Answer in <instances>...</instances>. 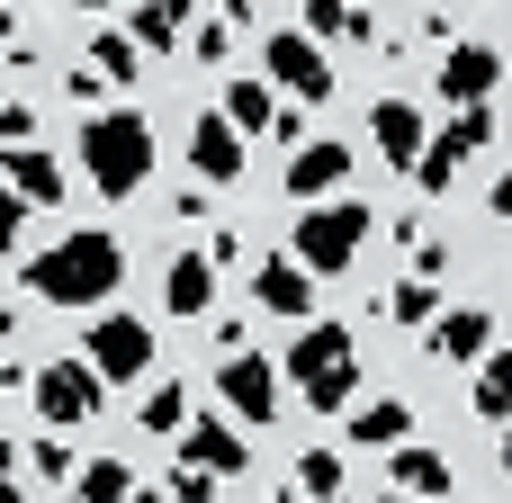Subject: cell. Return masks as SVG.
<instances>
[{"label":"cell","instance_id":"obj_15","mask_svg":"<svg viewBox=\"0 0 512 503\" xmlns=\"http://www.w3.org/2000/svg\"><path fill=\"white\" fill-rule=\"evenodd\" d=\"M342 180H351V144H297V153H288V198L324 207Z\"/></svg>","mask_w":512,"mask_h":503},{"label":"cell","instance_id":"obj_8","mask_svg":"<svg viewBox=\"0 0 512 503\" xmlns=\"http://www.w3.org/2000/svg\"><path fill=\"white\" fill-rule=\"evenodd\" d=\"M432 90H441L450 108H486V99L504 90V45H486V36H459V45L441 54Z\"/></svg>","mask_w":512,"mask_h":503},{"label":"cell","instance_id":"obj_42","mask_svg":"<svg viewBox=\"0 0 512 503\" xmlns=\"http://www.w3.org/2000/svg\"><path fill=\"white\" fill-rule=\"evenodd\" d=\"M387 503H405V495H387Z\"/></svg>","mask_w":512,"mask_h":503},{"label":"cell","instance_id":"obj_20","mask_svg":"<svg viewBox=\"0 0 512 503\" xmlns=\"http://www.w3.org/2000/svg\"><path fill=\"white\" fill-rule=\"evenodd\" d=\"M351 441H360V450H396V441H414V405H405V396H369V405H351Z\"/></svg>","mask_w":512,"mask_h":503},{"label":"cell","instance_id":"obj_36","mask_svg":"<svg viewBox=\"0 0 512 503\" xmlns=\"http://www.w3.org/2000/svg\"><path fill=\"white\" fill-rule=\"evenodd\" d=\"M0 503H18V477H9V441H0Z\"/></svg>","mask_w":512,"mask_h":503},{"label":"cell","instance_id":"obj_31","mask_svg":"<svg viewBox=\"0 0 512 503\" xmlns=\"http://www.w3.org/2000/svg\"><path fill=\"white\" fill-rule=\"evenodd\" d=\"M9 144H36V108L27 99H0V153Z\"/></svg>","mask_w":512,"mask_h":503},{"label":"cell","instance_id":"obj_6","mask_svg":"<svg viewBox=\"0 0 512 503\" xmlns=\"http://www.w3.org/2000/svg\"><path fill=\"white\" fill-rule=\"evenodd\" d=\"M486 144H495V108H459V117H450V126L423 144V162H414V189H423V198L459 189V162H468V153H486Z\"/></svg>","mask_w":512,"mask_h":503},{"label":"cell","instance_id":"obj_38","mask_svg":"<svg viewBox=\"0 0 512 503\" xmlns=\"http://www.w3.org/2000/svg\"><path fill=\"white\" fill-rule=\"evenodd\" d=\"M9 333H18V315H9V306H0V351H9Z\"/></svg>","mask_w":512,"mask_h":503},{"label":"cell","instance_id":"obj_22","mask_svg":"<svg viewBox=\"0 0 512 503\" xmlns=\"http://www.w3.org/2000/svg\"><path fill=\"white\" fill-rule=\"evenodd\" d=\"M468 405H477V423H495V432L512 423V342H495V351L477 360V396H468Z\"/></svg>","mask_w":512,"mask_h":503},{"label":"cell","instance_id":"obj_12","mask_svg":"<svg viewBox=\"0 0 512 503\" xmlns=\"http://www.w3.org/2000/svg\"><path fill=\"white\" fill-rule=\"evenodd\" d=\"M180 468H198V477H243L252 459H243V432L234 423H216V414H189V432H180Z\"/></svg>","mask_w":512,"mask_h":503},{"label":"cell","instance_id":"obj_4","mask_svg":"<svg viewBox=\"0 0 512 503\" xmlns=\"http://www.w3.org/2000/svg\"><path fill=\"white\" fill-rule=\"evenodd\" d=\"M369 234H378V216H369L360 198H324V207L297 216L288 252H297L306 279H342V270H360V243H369Z\"/></svg>","mask_w":512,"mask_h":503},{"label":"cell","instance_id":"obj_24","mask_svg":"<svg viewBox=\"0 0 512 503\" xmlns=\"http://www.w3.org/2000/svg\"><path fill=\"white\" fill-rule=\"evenodd\" d=\"M180 27H189V0H144L135 9V54H162V45H180Z\"/></svg>","mask_w":512,"mask_h":503},{"label":"cell","instance_id":"obj_11","mask_svg":"<svg viewBox=\"0 0 512 503\" xmlns=\"http://www.w3.org/2000/svg\"><path fill=\"white\" fill-rule=\"evenodd\" d=\"M189 171L216 180V189L243 180V135L225 126V108H198V117H189Z\"/></svg>","mask_w":512,"mask_h":503},{"label":"cell","instance_id":"obj_2","mask_svg":"<svg viewBox=\"0 0 512 503\" xmlns=\"http://www.w3.org/2000/svg\"><path fill=\"white\" fill-rule=\"evenodd\" d=\"M81 171L99 198H135L153 180V117L144 108H99L81 126Z\"/></svg>","mask_w":512,"mask_h":503},{"label":"cell","instance_id":"obj_33","mask_svg":"<svg viewBox=\"0 0 512 503\" xmlns=\"http://www.w3.org/2000/svg\"><path fill=\"white\" fill-rule=\"evenodd\" d=\"M216 495V477H198V468H171V503H207Z\"/></svg>","mask_w":512,"mask_h":503},{"label":"cell","instance_id":"obj_17","mask_svg":"<svg viewBox=\"0 0 512 503\" xmlns=\"http://www.w3.org/2000/svg\"><path fill=\"white\" fill-rule=\"evenodd\" d=\"M387 477H396L405 503H441L450 495V459H441L432 441H396V450H387Z\"/></svg>","mask_w":512,"mask_h":503},{"label":"cell","instance_id":"obj_19","mask_svg":"<svg viewBox=\"0 0 512 503\" xmlns=\"http://www.w3.org/2000/svg\"><path fill=\"white\" fill-rule=\"evenodd\" d=\"M162 306H171V315H207V306H216V261H207V252H180V261L162 270Z\"/></svg>","mask_w":512,"mask_h":503},{"label":"cell","instance_id":"obj_5","mask_svg":"<svg viewBox=\"0 0 512 503\" xmlns=\"http://www.w3.org/2000/svg\"><path fill=\"white\" fill-rule=\"evenodd\" d=\"M81 351H90L99 387H135L153 369V324L144 315H99V324H81Z\"/></svg>","mask_w":512,"mask_h":503},{"label":"cell","instance_id":"obj_35","mask_svg":"<svg viewBox=\"0 0 512 503\" xmlns=\"http://www.w3.org/2000/svg\"><path fill=\"white\" fill-rule=\"evenodd\" d=\"M486 216H495V225H512V162H504V180L486 189Z\"/></svg>","mask_w":512,"mask_h":503},{"label":"cell","instance_id":"obj_1","mask_svg":"<svg viewBox=\"0 0 512 503\" xmlns=\"http://www.w3.org/2000/svg\"><path fill=\"white\" fill-rule=\"evenodd\" d=\"M117 279H126V243L108 225H72L63 243L27 252V297H45V306H108Z\"/></svg>","mask_w":512,"mask_h":503},{"label":"cell","instance_id":"obj_37","mask_svg":"<svg viewBox=\"0 0 512 503\" xmlns=\"http://www.w3.org/2000/svg\"><path fill=\"white\" fill-rule=\"evenodd\" d=\"M0 45H18V18H9V9H0Z\"/></svg>","mask_w":512,"mask_h":503},{"label":"cell","instance_id":"obj_18","mask_svg":"<svg viewBox=\"0 0 512 503\" xmlns=\"http://www.w3.org/2000/svg\"><path fill=\"white\" fill-rule=\"evenodd\" d=\"M495 351V315L486 306H450L441 324H432V360H459V369H477Z\"/></svg>","mask_w":512,"mask_h":503},{"label":"cell","instance_id":"obj_41","mask_svg":"<svg viewBox=\"0 0 512 503\" xmlns=\"http://www.w3.org/2000/svg\"><path fill=\"white\" fill-rule=\"evenodd\" d=\"M72 9H117V0H72Z\"/></svg>","mask_w":512,"mask_h":503},{"label":"cell","instance_id":"obj_40","mask_svg":"<svg viewBox=\"0 0 512 503\" xmlns=\"http://www.w3.org/2000/svg\"><path fill=\"white\" fill-rule=\"evenodd\" d=\"M504 477H512V423H504Z\"/></svg>","mask_w":512,"mask_h":503},{"label":"cell","instance_id":"obj_34","mask_svg":"<svg viewBox=\"0 0 512 503\" xmlns=\"http://www.w3.org/2000/svg\"><path fill=\"white\" fill-rule=\"evenodd\" d=\"M225 45H234V36H225V27H216V18H207V27H198V36H189V54H198V63H225Z\"/></svg>","mask_w":512,"mask_h":503},{"label":"cell","instance_id":"obj_39","mask_svg":"<svg viewBox=\"0 0 512 503\" xmlns=\"http://www.w3.org/2000/svg\"><path fill=\"white\" fill-rule=\"evenodd\" d=\"M126 503H162V495H153V486H135V495H126Z\"/></svg>","mask_w":512,"mask_h":503},{"label":"cell","instance_id":"obj_25","mask_svg":"<svg viewBox=\"0 0 512 503\" xmlns=\"http://www.w3.org/2000/svg\"><path fill=\"white\" fill-rule=\"evenodd\" d=\"M126 495H135V468H126V459H81L72 503H126Z\"/></svg>","mask_w":512,"mask_h":503},{"label":"cell","instance_id":"obj_10","mask_svg":"<svg viewBox=\"0 0 512 503\" xmlns=\"http://www.w3.org/2000/svg\"><path fill=\"white\" fill-rule=\"evenodd\" d=\"M216 396H225V414H234V423H270V414H279V360L234 351V360L216 369Z\"/></svg>","mask_w":512,"mask_h":503},{"label":"cell","instance_id":"obj_21","mask_svg":"<svg viewBox=\"0 0 512 503\" xmlns=\"http://www.w3.org/2000/svg\"><path fill=\"white\" fill-rule=\"evenodd\" d=\"M279 117H288V108H279L270 81H225V126H234V135H279Z\"/></svg>","mask_w":512,"mask_h":503},{"label":"cell","instance_id":"obj_3","mask_svg":"<svg viewBox=\"0 0 512 503\" xmlns=\"http://www.w3.org/2000/svg\"><path fill=\"white\" fill-rule=\"evenodd\" d=\"M288 387L315 405V414H351L360 405V342H351V324H306L297 342H288Z\"/></svg>","mask_w":512,"mask_h":503},{"label":"cell","instance_id":"obj_9","mask_svg":"<svg viewBox=\"0 0 512 503\" xmlns=\"http://www.w3.org/2000/svg\"><path fill=\"white\" fill-rule=\"evenodd\" d=\"M27 387H36L45 432H72V423H90V414H99V369H90V360H45Z\"/></svg>","mask_w":512,"mask_h":503},{"label":"cell","instance_id":"obj_14","mask_svg":"<svg viewBox=\"0 0 512 503\" xmlns=\"http://www.w3.org/2000/svg\"><path fill=\"white\" fill-rule=\"evenodd\" d=\"M252 306H261V315H288V324H315V279L279 252V261L252 270Z\"/></svg>","mask_w":512,"mask_h":503},{"label":"cell","instance_id":"obj_13","mask_svg":"<svg viewBox=\"0 0 512 503\" xmlns=\"http://www.w3.org/2000/svg\"><path fill=\"white\" fill-rule=\"evenodd\" d=\"M369 135H378V153H387L396 171H414L423 144H432V117H423V99H378V108H369Z\"/></svg>","mask_w":512,"mask_h":503},{"label":"cell","instance_id":"obj_7","mask_svg":"<svg viewBox=\"0 0 512 503\" xmlns=\"http://www.w3.org/2000/svg\"><path fill=\"white\" fill-rule=\"evenodd\" d=\"M261 63H270V90H288V99H306V108L333 99V63H324V45H315L306 27H279V36L261 45Z\"/></svg>","mask_w":512,"mask_h":503},{"label":"cell","instance_id":"obj_29","mask_svg":"<svg viewBox=\"0 0 512 503\" xmlns=\"http://www.w3.org/2000/svg\"><path fill=\"white\" fill-rule=\"evenodd\" d=\"M306 9V36H351V0H297Z\"/></svg>","mask_w":512,"mask_h":503},{"label":"cell","instance_id":"obj_28","mask_svg":"<svg viewBox=\"0 0 512 503\" xmlns=\"http://www.w3.org/2000/svg\"><path fill=\"white\" fill-rule=\"evenodd\" d=\"M432 288H441V279H405V288L387 297V315H396V324H441V297H432Z\"/></svg>","mask_w":512,"mask_h":503},{"label":"cell","instance_id":"obj_27","mask_svg":"<svg viewBox=\"0 0 512 503\" xmlns=\"http://www.w3.org/2000/svg\"><path fill=\"white\" fill-rule=\"evenodd\" d=\"M297 486L315 503H342V486H351V477H342V450H306V459H297Z\"/></svg>","mask_w":512,"mask_h":503},{"label":"cell","instance_id":"obj_16","mask_svg":"<svg viewBox=\"0 0 512 503\" xmlns=\"http://www.w3.org/2000/svg\"><path fill=\"white\" fill-rule=\"evenodd\" d=\"M0 180H9L27 207H63V189H72V180H63V162H54L45 144H9V153H0Z\"/></svg>","mask_w":512,"mask_h":503},{"label":"cell","instance_id":"obj_26","mask_svg":"<svg viewBox=\"0 0 512 503\" xmlns=\"http://www.w3.org/2000/svg\"><path fill=\"white\" fill-rule=\"evenodd\" d=\"M189 414H198V405H189V387H180V378H162V387L144 396V432H162V441H180V432H189Z\"/></svg>","mask_w":512,"mask_h":503},{"label":"cell","instance_id":"obj_32","mask_svg":"<svg viewBox=\"0 0 512 503\" xmlns=\"http://www.w3.org/2000/svg\"><path fill=\"white\" fill-rule=\"evenodd\" d=\"M18 225H27V198H18V189H9V180H0V252H9V243H18Z\"/></svg>","mask_w":512,"mask_h":503},{"label":"cell","instance_id":"obj_23","mask_svg":"<svg viewBox=\"0 0 512 503\" xmlns=\"http://www.w3.org/2000/svg\"><path fill=\"white\" fill-rule=\"evenodd\" d=\"M90 72H99L108 90H126V81H144V54H135V36H126V27H108V36H90Z\"/></svg>","mask_w":512,"mask_h":503},{"label":"cell","instance_id":"obj_30","mask_svg":"<svg viewBox=\"0 0 512 503\" xmlns=\"http://www.w3.org/2000/svg\"><path fill=\"white\" fill-rule=\"evenodd\" d=\"M36 477H54V486H72V477H81V459H72V450H63V441L45 432V441H36Z\"/></svg>","mask_w":512,"mask_h":503}]
</instances>
